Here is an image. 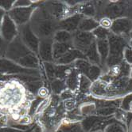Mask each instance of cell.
Masks as SVG:
<instances>
[{
	"label": "cell",
	"mask_w": 132,
	"mask_h": 132,
	"mask_svg": "<svg viewBox=\"0 0 132 132\" xmlns=\"http://www.w3.org/2000/svg\"><path fill=\"white\" fill-rule=\"evenodd\" d=\"M6 56L24 67H38V61L19 37H15L9 44Z\"/></svg>",
	"instance_id": "1"
},
{
	"label": "cell",
	"mask_w": 132,
	"mask_h": 132,
	"mask_svg": "<svg viewBox=\"0 0 132 132\" xmlns=\"http://www.w3.org/2000/svg\"><path fill=\"white\" fill-rule=\"evenodd\" d=\"M109 43V55L107 57V65L113 67L118 65L123 61V51L127 45L125 37L110 34L108 37Z\"/></svg>",
	"instance_id": "2"
},
{
	"label": "cell",
	"mask_w": 132,
	"mask_h": 132,
	"mask_svg": "<svg viewBox=\"0 0 132 132\" xmlns=\"http://www.w3.org/2000/svg\"><path fill=\"white\" fill-rule=\"evenodd\" d=\"M0 73L3 74H24L33 75L36 72L33 70L24 68L8 59H0Z\"/></svg>",
	"instance_id": "3"
},
{
	"label": "cell",
	"mask_w": 132,
	"mask_h": 132,
	"mask_svg": "<svg viewBox=\"0 0 132 132\" xmlns=\"http://www.w3.org/2000/svg\"><path fill=\"white\" fill-rule=\"evenodd\" d=\"M0 33H1L3 39L6 42H11L18 34L15 23L9 17L8 14H5L3 19Z\"/></svg>",
	"instance_id": "4"
},
{
	"label": "cell",
	"mask_w": 132,
	"mask_h": 132,
	"mask_svg": "<svg viewBox=\"0 0 132 132\" xmlns=\"http://www.w3.org/2000/svg\"><path fill=\"white\" fill-rule=\"evenodd\" d=\"M33 11L32 7H16L10 10L9 17L17 25H23L27 22Z\"/></svg>",
	"instance_id": "5"
},
{
	"label": "cell",
	"mask_w": 132,
	"mask_h": 132,
	"mask_svg": "<svg viewBox=\"0 0 132 132\" xmlns=\"http://www.w3.org/2000/svg\"><path fill=\"white\" fill-rule=\"evenodd\" d=\"M21 38L22 39L24 44H25L29 49H31L33 52L37 53L39 48L38 40L33 33L32 29H30L29 25H26L22 26V36Z\"/></svg>",
	"instance_id": "6"
},
{
	"label": "cell",
	"mask_w": 132,
	"mask_h": 132,
	"mask_svg": "<svg viewBox=\"0 0 132 132\" xmlns=\"http://www.w3.org/2000/svg\"><path fill=\"white\" fill-rule=\"evenodd\" d=\"M111 29L115 35L124 37L132 30V21L127 18H119L113 21Z\"/></svg>",
	"instance_id": "7"
},
{
	"label": "cell",
	"mask_w": 132,
	"mask_h": 132,
	"mask_svg": "<svg viewBox=\"0 0 132 132\" xmlns=\"http://www.w3.org/2000/svg\"><path fill=\"white\" fill-rule=\"evenodd\" d=\"M94 40V36L91 32H80L77 34L76 38L77 45L85 50L92 43L95 42Z\"/></svg>",
	"instance_id": "8"
},
{
	"label": "cell",
	"mask_w": 132,
	"mask_h": 132,
	"mask_svg": "<svg viewBox=\"0 0 132 132\" xmlns=\"http://www.w3.org/2000/svg\"><path fill=\"white\" fill-rule=\"evenodd\" d=\"M51 41L49 40H42L39 45V52L40 55L44 60L50 61L52 59V47H51Z\"/></svg>",
	"instance_id": "9"
},
{
	"label": "cell",
	"mask_w": 132,
	"mask_h": 132,
	"mask_svg": "<svg viewBox=\"0 0 132 132\" xmlns=\"http://www.w3.org/2000/svg\"><path fill=\"white\" fill-rule=\"evenodd\" d=\"M97 50L100 56V60L102 63L107 59V56L109 55V43L107 40H97Z\"/></svg>",
	"instance_id": "10"
},
{
	"label": "cell",
	"mask_w": 132,
	"mask_h": 132,
	"mask_svg": "<svg viewBox=\"0 0 132 132\" xmlns=\"http://www.w3.org/2000/svg\"><path fill=\"white\" fill-rule=\"evenodd\" d=\"M87 56L88 57V59H90V61H92V63L98 64L100 62V55L98 53V50H97V46L95 42L92 43L88 48L85 50Z\"/></svg>",
	"instance_id": "11"
},
{
	"label": "cell",
	"mask_w": 132,
	"mask_h": 132,
	"mask_svg": "<svg viewBox=\"0 0 132 132\" xmlns=\"http://www.w3.org/2000/svg\"><path fill=\"white\" fill-rule=\"evenodd\" d=\"M79 27H80V29L81 30L90 31V30L95 29L96 28H98L99 27V23L97 21H95V20H93V19L88 18V19L83 20L80 22Z\"/></svg>",
	"instance_id": "12"
},
{
	"label": "cell",
	"mask_w": 132,
	"mask_h": 132,
	"mask_svg": "<svg viewBox=\"0 0 132 132\" xmlns=\"http://www.w3.org/2000/svg\"><path fill=\"white\" fill-rule=\"evenodd\" d=\"M92 34H93V36H95L98 40H107V38L110 36L108 30L101 27V26L94 29Z\"/></svg>",
	"instance_id": "13"
},
{
	"label": "cell",
	"mask_w": 132,
	"mask_h": 132,
	"mask_svg": "<svg viewBox=\"0 0 132 132\" xmlns=\"http://www.w3.org/2000/svg\"><path fill=\"white\" fill-rule=\"evenodd\" d=\"M123 58L125 59V62H127L128 64H132V48L127 47L123 52Z\"/></svg>",
	"instance_id": "14"
},
{
	"label": "cell",
	"mask_w": 132,
	"mask_h": 132,
	"mask_svg": "<svg viewBox=\"0 0 132 132\" xmlns=\"http://www.w3.org/2000/svg\"><path fill=\"white\" fill-rule=\"evenodd\" d=\"M131 103H132V94H128L127 95L126 97L123 98V108L126 110H128L130 109V105H131Z\"/></svg>",
	"instance_id": "15"
},
{
	"label": "cell",
	"mask_w": 132,
	"mask_h": 132,
	"mask_svg": "<svg viewBox=\"0 0 132 132\" xmlns=\"http://www.w3.org/2000/svg\"><path fill=\"white\" fill-rule=\"evenodd\" d=\"M15 1H10V0H6V1H0V8H3L5 10H10L11 6L14 5Z\"/></svg>",
	"instance_id": "16"
},
{
	"label": "cell",
	"mask_w": 132,
	"mask_h": 132,
	"mask_svg": "<svg viewBox=\"0 0 132 132\" xmlns=\"http://www.w3.org/2000/svg\"><path fill=\"white\" fill-rule=\"evenodd\" d=\"M6 49V44L2 37L1 33H0V57H2L5 55Z\"/></svg>",
	"instance_id": "17"
},
{
	"label": "cell",
	"mask_w": 132,
	"mask_h": 132,
	"mask_svg": "<svg viewBox=\"0 0 132 132\" xmlns=\"http://www.w3.org/2000/svg\"><path fill=\"white\" fill-rule=\"evenodd\" d=\"M80 86L83 90H88L90 87V81L86 77H82V80L80 81Z\"/></svg>",
	"instance_id": "18"
},
{
	"label": "cell",
	"mask_w": 132,
	"mask_h": 132,
	"mask_svg": "<svg viewBox=\"0 0 132 132\" xmlns=\"http://www.w3.org/2000/svg\"><path fill=\"white\" fill-rule=\"evenodd\" d=\"M112 21L109 18H103L101 21H100V26L101 27L107 29L108 28H111L112 26Z\"/></svg>",
	"instance_id": "19"
},
{
	"label": "cell",
	"mask_w": 132,
	"mask_h": 132,
	"mask_svg": "<svg viewBox=\"0 0 132 132\" xmlns=\"http://www.w3.org/2000/svg\"><path fill=\"white\" fill-rule=\"evenodd\" d=\"M49 103H50V99H49V98H45V99L43 101V102L41 103V104L38 106V110H37V113H40V112H41L44 109H46V107H47V105H48V104H49Z\"/></svg>",
	"instance_id": "20"
},
{
	"label": "cell",
	"mask_w": 132,
	"mask_h": 132,
	"mask_svg": "<svg viewBox=\"0 0 132 132\" xmlns=\"http://www.w3.org/2000/svg\"><path fill=\"white\" fill-rule=\"evenodd\" d=\"M56 39L58 40H67L69 39V35L67 32H58Z\"/></svg>",
	"instance_id": "21"
},
{
	"label": "cell",
	"mask_w": 132,
	"mask_h": 132,
	"mask_svg": "<svg viewBox=\"0 0 132 132\" xmlns=\"http://www.w3.org/2000/svg\"><path fill=\"white\" fill-rule=\"evenodd\" d=\"M31 3L30 1H17L14 3L15 7H28Z\"/></svg>",
	"instance_id": "22"
},
{
	"label": "cell",
	"mask_w": 132,
	"mask_h": 132,
	"mask_svg": "<svg viewBox=\"0 0 132 132\" xmlns=\"http://www.w3.org/2000/svg\"><path fill=\"white\" fill-rule=\"evenodd\" d=\"M62 83L60 82V81H55L53 83V89L54 90L55 93H59L62 89Z\"/></svg>",
	"instance_id": "23"
},
{
	"label": "cell",
	"mask_w": 132,
	"mask_h": 132,
	"mask_svg": "<svg viewBox=\"0 0 132 132\" xmlns=\"http://www.w3.org/2000/svg\"><path fill=\"white\" fill-rule=\"evenodd\" d=\"M38 93L40 97H46L48 96V89L45 87H41Z\"/></svg>",
	"instance_id": "24"
},
{
	"label": "cell",
	"mask_w": 132,
	"mask_h": 132,
	"mask_svg": "<svg viewBox=\"0 0 132 132\" xmlns=\"http://www.w3.org/2000/svg\"><path fill=\"white\" fill-rule=\"evenodd\" d=\"M73 105H74V102L72 100H68L65 102V108L68 109V110H70L73 109Z\"/></svg>",
	"instance_id": "25"
},
{
	"label": "cell",
	"mask_w": 132,
	"mask_h": 132,
	"mask_svg": "<svg viewBox=\"0 0 132 132\" xmlns=\"http://www.w3.org/2000/svg\"><path fill=\"white\" fill-rule=\"evenodd\" d=\"M4 16H5V12L3 10V9L0 8V23H2Z\"/></svg>",
	"instance_id": "26"
},
{
	"label": "cell",
	"mask_w": 132,
	"mask_h": 132,
	"mask_svg": "<svg viewBox=\"0 0 132 132\" xmlns=\"http://www.w3.org/2000/svg\"><path fill=\"white\" fill-rule=\"evenodd\" d=\"M129 36H130V46H131V47H132V30H131V32H130Z\"/></svg>",
	"instance_id": "27"
},
{
	"label": "cell",
	"mask_w": 132,
	"mask_h": 132,
	"mask_svg": "<svg viewBox=\"0 0 132 132\" xmlns=\"http://www.w3.org/2000/svg\"><path fill=\"white\" fill-rule=\"evenodd\" d=\"M130 76L132 77V65H131V67H130Z\"/></svg>",
	"instance_id": "28"
}]
</instances>
